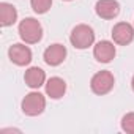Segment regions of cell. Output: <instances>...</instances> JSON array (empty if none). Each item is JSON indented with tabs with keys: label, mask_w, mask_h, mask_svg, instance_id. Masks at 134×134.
Returning <instances> with one entry per match:
<instances>
[{
	"label": "cell",
	"mask_w": 134,
	"mask_h": 134,
	"mask_svg": "<svg viewBox=\"0 0 134 134\" xmlns=\"http://www.w3.org/2000/svg\"><path fill=\"white\" fill-rule=\"evenodd\" d=\"M19 36L27 44H35L43 38V27L33 18H25L19 24Z\"/></svg>",
	"instance_id": "1"
},
{
	"label": "cell",
	"mask_w": 134,
	"mask_h": 134,
	"mask_svg": "<svg viewBox=\"0 0 134 134\" xmlns=\"http://www.w3.org/2000/svg\"><path fill=\"white\" fill-rule=\"evenodd\" d=\"M70 41L76 49H87L95 43V32L87 24H79L73 29Z\"/></svg>",
	"instance_id": "2"
},
{
	"label": "cell",
	"mask_w": 134,
	"mask_h": 134,
	"mask_svg": "<svg viewBox=\"0 0 134 134\" xmlns=\"http://www.w3.org/2000/svg\"><path fill=\"white\" fill-rule=\"evenodd\" d=\"M21 107H22V112L25 115L36 117V115L44 112V109H46V98L40 92H32V93L24 96Z\"/></svg>",
	"instance_id": "3"
},
{
	"label": "cell",
	"mask_w": 134,
	"mask_h": 134,
	"mask_svg": "<svg viewBox=\"0 0 134 134\" xmlns=\"http://www.w3.org/2000/svg\"><path fill=\"white\" fill-rule=\"evenodd\" d=\"M114 84H115V79H114V74L107 70L104 71H98L92 81H90V87H92V92L96 93V95H106L109 93L112 88H114Z\"/></svg>",
	"instance_id": "4"
},
{
	"label": "cell",
	"mask_w": 134,
	"mask_h": 134,
	"mask_svg": "<svg viewBox=\"0 0 134 134\" xmlns=\"http://www.w3.org/2000/svg\"><path fill=\"white\" fill-rule=\"evenodd\" d=\"M112 40L120 46H126L134 40V29L128 22H118L112 29Z\"/></svg>",
	"instance_id": "5"
},
{
	"label": "cell",
	"mask_w": 134,
	"mask_h": 134,
	"mask_svg": "<svg viewBox=\"0 0 134 134\" xmlns=\"http://www.w3.org/2000/svg\"><path fill=\"white\" fill-rule=\"evenodd\" d=\"M10 60L18 66H25L32 62V51L25 44H13L8 49Z\"/></svg>",
	"instance_id": "6"
},
{
	"label": "cell",
	"mask_w": 134,
	"mask_h": 134,
	"mask_svg": "<svg viewBox=\"0 0 134 134\" xmlns=\"http://www.w3.org/2000/svg\"><path fill=\"white\" fill-rule=\"evenodd\" d=\"M44 62L49 65V66H58L65 62L66 58V47L63 44H51L46 51H44V55H43Z\"/></svg>",
	"instance_id": "7"
},
{
	"label": "cell",
	"mask_w": 134,
	"mask_h": 134,
	"mask_svg": "<svg viewBox=\"0 0 134 134\" xmlns=\"http://www.w3.org/2000/svg\"><path fill=\"white\" fill-rule=\"evenodd\" d=\"M115 54H117V51H115L114 43L106 41V40L96 43L95 47H93V55H95V58L99 63H109V62H112L114 57H115Z\"/></svg>",
	"instance_id": "8"
},
{
	"label": "cell",
	"mask_w": 134,
	"mask_h": 134,
	"mask_svg": "<svg viewBox=\"0 0 134 134\" xmlns=\"http://www.w3.org/2000/svg\"><path fill=\"white\" fill-rule=\"evenodd\" d=\"M95 11L101 19H114L120 13V5L117 0H98Z\"/></svg>",
	"instance_id": "9"
},
{
	"label": "cell",
	"mask_w": 134,
	"mask_h": 134,
	"mask_svg": "<svg viewBox=\"0 0 134 134\" xmlns=\"http://www.w3.org/2000/svg\"><path fill=\"white\" fill-rule=\"evenodd\" d=\"M24 81L30 88H40L46 82V73L41 68H38V66H32V68H29L25 71Z\"/></svg>",
	"instance_id": "10"
},
{
	"label": "cell",
	"mask_w": 134,
	"mask_h": 134,
	"mask_svg": "<svg viewBox=\"0 0 134 134\" xmlns=\"http://www.w3.org/2000/svg\"><path fill=\"white\" fill-rule=\"evenodd\" d=\"M66 92V82L62 77H51L46 82V93L52 99H60Z\"/></svg>",
	"instance_id": "11"
},
{
	"label": "cell",
	"mask_w": 134,
	"mask_h": 134,
	"mask_svg": "<svg viewBox=\"0 0 134 134\" xmlns=\"http://www.w3.org/2000/svg\"><path fill=\"white\" fill-rule=\"evenodd\" d=\"M18 21V11L11 3H0V24L3 27H10Z\"/></svg>",
	"instance_id": "12"
},
{
	"label": "cell",
	"mask_w": 134,
	"mask_h": 134,
	"mask_svg": "<svg viewBox=\"0 0 134 134\" xmlns=\"http://www.w3.org/2000/svg\"><path fill=\"white\" fill-rule=\"evenodd\" d=\"M30 5L36 14H44L51 10L52 0H30Z\"/></svg>",
	"instance_id": "13"
},
{
	"label": "cell",
	"mask_w": 134,
	"mask_h": 134,
	"mask_svg": "<svg viewBox=\"0 0 134 134\" xmlns=\"http://www.w3.org/2000/svg\"><path fill=\"white\" fill-rule=\"evenodd\" d=\"M121 129L128 134H134V112L123 115L121 118Z\"/></svg>",
	"instance_id": "14"
},
{
	"label": "cell",
	"mask_w": 134,
	"mask_h": 134,
	"mask_svg": "<svg viewBox=\"0 0 134 134\" xmlns=\"http://www.w3.org/2000/svg\"><path fill=\"white\" fill-rule=\"evenodd\" d=\"M131 87H132V92H134V76H132V81H131Z\"/></svg>",
	"instance_id": "15"
},
{
	"label": "cell",
	"mask_w": 134,
	"mask_h": 134,
	"mask_svg": "<svg viewBox=\"0 0 134 134\" xmlns=\"http://www.w3.org/2000/svg\"><path fill=\"white\" fill-rule=\"evenodd\" d=\"M65 2H71V0H65Z\"/></svg>",
	"instance_id": "16"
}]
</instances>
